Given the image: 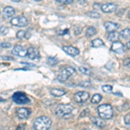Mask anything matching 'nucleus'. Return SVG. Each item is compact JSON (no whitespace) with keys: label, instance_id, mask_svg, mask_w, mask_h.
Instances as JSON below:
<instances>
[{"label":"nucleus","instance_id":"obj_35","mask_svg":"<svg viewBox=\"0 0 130 130\" xmlns=\"http://www.w3.org/2000/svg\"><path fill=\"white\" fill-rule=\"evenodd\" d=\"M124 65L126 67H129V58H127V59L124 60Z\"/></svg>","mask_w":130,"mask_h":130},{"label":"nucleus","instance_id":"obj_34","mask_svg":"<svg viewBox=\"0 0 130 130\" xmlns=\"http://www.w3.org/2000/svg\"><path fill=\"white\" fill-rule=\"evenodd\" d=\"M16 130H25V124H23V125H19L18 127H17Z\"/></svg>","mask_w":130,"mask_h":130},{"label":"nucleus","instance_id":"obj_37","mask_svg":"<svg viewBox=\"0 0 130 130\" xmlns=\"http://www.w3.org/2000/svg\"><path fill=\"white\" fill-rule=\"evenodd\" d=\"M129 41L128 42H127V49H129Z\"/></svg>","mask_w":130,"mask_h":130},{"label":"nucleus","instance_id":"obj_22","mask_svg":"<svg viewBox=\"0 0 130 130\" xmlns=\"http://www.w3.org/2000/svg\"><path fill=\"white\" fill-rule=\"evenodd\" d=\"M120 36H121V37H122V38H124V39L128 38L129 36H130V30H129V29L127 28V29H124L123 30H121V33H120Z\"/></svg>","mask_w":130,"mask_h":130},{"label":"nucleus","instance_id":"obj_1","mask_svg":"<svg viewBox=\"0 0 130 130\" xmlns=\"http://www.w3.org/2000/svg\"><path fill=\"white\" fill-rule=\"evenodd\" d=\"M52 125V121L48 116L37 117L33 123L34 130H49Z\"/></svg>","mask_w":130,"mask_h":130},{"label":"nucleus","instance_id":"obj_11","mask_svg":"<svg viewBox=\"0 0 130 130\" xmlns=\"http://www.w3.org/2000/svg\"><path fill=\"white\" fill-rule=\"evenodd\" d=\"M11 53L13 54L14 56H20V57H24V56H27V50H25L24 47H22V46L16 45V46H14Z\"/></svg>","mask_w":130,"mask_h":130},{"label":"nucleus","instance_id":"obj_20","mask_svg":"<svg viewBox=\"0 0 130 130\" xmlns=\"http://www.w3.org/2000/svg\"><path fill=\"white\" fill-rule=\"evenodd\" d=\"M96 34V29L95 27L90 26L86 30V37H92Z\"/></svg>","mask_w":130,"mask_h":130},{"label":"nucleus","instance_id":"obj_4","mask_svg":"<svg viewBox=\"0 0 130 130\" xmlns=\"http://www.w3.org/2000/svg\"><path fill=\"white\" fill-rule=\"evenodd\" d=\"M75 73V70L73 67H67V68H65L60 71V73L58 74L57 79L60 82H62V83H64L70 76H72Z\"/></svg>","mask_w":130,"mask_h":130},{"label":"nucleus","instance_id":"obj_25","mask_svg":"<svg viewBox=\"0 0 130 130\" xmlns=\"http://www.w3.org/2000/svg\"><path fill=\"white\" fill-rule=\"evenodd\" d=\"M79 71H80L81 73H83V75H92L91 70H89V69H87V68H84V67H79Z\"/></svg>","mask_w":130,"mask_h":130},{"label":"nucleus","instance_id":"obj_3","mask_svg":"<svg viewBox=\"0 0 130 130\" xmlns=\"http://www.w3.org/2000/svg\"><path fill=\"white\" fill-rule=\"evenodd\" d=\"M73 110L74 108L70 104H60L56 108V115L60 117H65L70 115Z\"/></svg>","mask_w":130,"mask_h":130},{"label":"nucleus","instance_id":"obj_10","mask_svg":"<svg viewBox=\"0 0 130 130\" xmlns=\"http://www.w3.org/2000/svg\"><path fill=\"white\" fill-rule=\"evenodd\" d=\"M31 114L30 109L27 108H20L17 110V115L18 117L21 120H24V119H27L28 117H30V115Z\"/></svg>","mask_w":130,"mask_h":130},{"label":"nucleus","instance_id":"obj_15","mask_svg":"<svg viewBox=\"0 0 130 130\" xmlns=\"http://www.w3.org/2000/svg\"><path fill=\"white\" fill-rule=\"evenodd\" d=\"M104 27H105L107 31L112 32V31H115L116 30H118L120 28V25L114 22H106L104 23Z\"/></svg>","mask_w":130,"mask_h":130},{"label":"nucleus","instance_id":"obj_38","mask_svg":"<svg viewBox=\"0 0 130 130\" xmlns=\"http://www.w3.org/2000/svg\"><path fill=\"white\" fill-rule=\"evenodd\" d=\"M35 1H42V0H35Z\"/></svg>","mask_w":130,"mask_h":130},{"label":"nucleus","instance_id":"obj_28","mask_svg":"<svg viewBox=\"0 0 130 130\" xmlns=\"http://www.w3.org/2000/svg\"><path fill=\"white\" fill-rule=\"evenodd\" d=\"M0 32H1L2 35L8 34V33H9V28H7V27H5V26L0 27Z\"/></svg>","mask_w":130,"mask_h":130},{"label":"nucleus","instance_id":"obj_6","mask_svg":"<svg viewBox=\"0 0 130 130\" xmlns=\"http://www.w3.org/2000/svg\"><path fill=\"white\" fill-rule=\"evenodd\" d=\"M10 24L17 27H25L28 25V20L24 16H18L10 20Z\"/></svg>","mask_w":130,"mask_h":130},{"label":"nucleus","instance_id":"obj_5","mask_svg":"<svg viewBox=\"0 0 130 130\" xmlns=\"http://www.w3.org/2000/svg\"><path fill=\"white\" fill-rule=\"evenodd\" d=\"M12 99L17 104H27L30 102V98L23 92H16L12 95Z\"/></svg>","mask_w":130,"mask_h":130},{"label":"nucleus","instance_id":"obj_24","mask_svg":"<svg viewBox=\"0 0 130 130\" xmlns=\"http://www.w3.org/2000/svg\"><path fill=\"white\" fill-rule=\"evenodd\" d=\"M86 15L88 17H89V18H101V15L96 11H89L86 13Z\"/></svg>","mask_w":130,"mask_h":130},{"label":"nucleus","instance_id":"obj_30","mask_svg":"<svg viewBox=\"0 0 130 130\" xmlns=\"http://www.w3.org/2000/svg\"><path fill=\"white\" fill-rule=\"evenodd\" d=\"M124 122L127 126H129L130 124V115L127 114V115H125L124 117Z\"/></svg>","mask_w":130,"mask_h":130},{"label":"nucleus","instance_id":"obj_27","mask_svg":"<svg viewBox=\"0 0 130 130\" xmlns=\"http://www.w3.org/2000/svg\"><path fill=\"white\" fill-rule=\"evenodd\" d=\"M25 33H26L25 30H19L18 33H17V37H18V39L24 38V37H25Z\"/></svg>","mask_w":130,"mask_h":130},{"label":"nucleus","instance_id":"obj_8","mask_svg":"<svg viewBox=\"0 0 130 130\" xmlns=\"http://www.w3.org/2000/svg\"><path fill=\"white\" fill-rule=\"evenodd\" d=\"M111 50L116 54H122L125 52V46L120 41L114 42L111 46Z\"/></svg>","mask_w":130,"mask_h":130},{"label":"nucleus","instance_id":"obj_31","mask_svg":"<svg viewBox=\"0 0 130 130\" xmlns=\"http://www.w3.org/2000/svg\"><path fill=\"white\" fill-rule=\"evenodd\" d=\"M91 85V83H89V82H83V83H81L79 86L80 87H83V88H88L89 87V86Z\"/></svg>","mask_w":130,"mask_h":130},{"label":"nucleus","instance_id":"obj_29","mask_svg":"<svg viewBox=\"0 0 130 130\" xmlns=\"http://www.w3.org/2000/svg\"><path fill=\"white\" fill-rule=\"evenodd\" d=\"M59 4H64V5H70L73 3V0H56Z\"/></svg>","mask_w":130,"mask_h":130},{"label":"nucleus","instance_id":"obj_16","mask_svg":"<svg viewBox=\"0 0 130 130\" xmlns=\"http://www.w3.org/2000/svg\"><path fill=\"white\" fill-rule=\"evenodd\" d=\"M91 121L95 124L96 127H100V128H104L106 127V122L103 121V119L98 118V117H92Z\"/></svg>","mask_w":130,"mask_h":130},{"label":"nucleus","instance_id":"obj_17","mask_svg":"<svg viewBox=\"0 0 130 130\" xmlns=\"http://www.w3.org/2000/svg\"><path fill=\"white\" fill-rule=\"evenodd\" d=\"M119 38H120V33L116 32V31H112V32H109V34L108 36V39L110 42H116L119 41Z\"/></svg>","mask_w":130,"mask_h":130},{"label":"nucleus","instance_id":"obj_2","mask_svg":"<svg viewBox=\"0 0 130 130\" xmlns=\"http://www.w3.org/2000/svg\"><path fill=\"white\" fill-rule=\"evenodd\" d=\"M99 116L103 120H109L114 115V110L110 104H102L97 108Z\"/></svg>","mask_w":130,"mask_h":130},{"label":"nucleus","instance_id":"obj_33","mask_svg":"<svg viewBox=\"0 0 130 130\" xmlns=\"http://www.w3.org/2000/svg\"><path fill=\"white\" fill-rule=\"evenodd\" d=\"M101 5L99 3H95L94 4V5H93V8H94V10H101Z\"/></svg>","mask_w":130,"mask_h":130},{"label":"nucleus","instance_id":"obj_7","mask_svg":"<svg viewBox=\"0 0 130 130\" xmlns=\"http://www.w3.org/2000/svg\"><path fill=\"white\" fill-rule=\"evenodd\" d=\"M89 98V94L86 91H78L75 94L74 100L77 103H84L87 102V100Z\"/></svg>","mask_w":130,"mask_h":130},{"label":"nucleus","instance_id":"obj_32","mask_svg":"<svg viewBox=\"0 0 130 130\" xmlns=\"http://www.w3.org/2000/svg\"><path fill=\"white\" fill-rule=\"evenodd\" d=\"M0 46H1L2 48H6V49H8V48L11 47V44H10V43H0Z\"/></svg>","mask_w":130,"mask_h":130},{"label":"nucleus","instance_id":"obj_12","mask_svg":"<svg viewBox=\"0 0 130 130\" xmlns=\"http://www.w3.org/2000/svg\"><path fill=\"white\" fill-rule=\"evenodd\" d=\"M117 6L114 3H106L103 4L101 6V10L104 12V13H111L116 10Z\"/></svg>","mask_w":130,"mask_h":130},{"label":"nucleus","instance_id":"obj_13","mask_svg":"<svg viewBox=\"0 0 130 130\" xmlns=\"http://www.w3.org/2000/svg\"><path fill=\"white\" fill-rule=\"evenodd\" d=\"M62 50L66 54L70 55L71 56H76L80 54V51L77 48L73 47V46H63L62 47Z\"/></svg>","mask_w":130,"mask_h":130},{"label":"nucleus","instance_id":"obj_21","mask_svg":"<svg viewBox=\"0 0 130 130\" xmlns=\"http://www.w3.org/2000/svg\"><path fill=\"white\" fill-rule=\"evenodd\" d=\"M102 100V96L99 95V94H95V95H93V97H92L91 99V103L93 104H97L99 103Z\"/></svg>","mask_w":130,"mask_h":130},{"label":"nucleus","instance_id":"obj_23","mask_svg":"<svg viewBox=\"0 0 130 130\" xmlns=\"http://www.w3.org/2000/svg\"><path fill=\"white\" fill-rule=\"evenodd\" d=\"M57 62H58V59L56 57H53V56H50L47 60V63L50 65V66H55Z\"/></svg>","mask_w":130,"mask_h":130},{"label":"nucleus","instance_id":"obj_26","mask_svg":"<svg viewBox=\"0 0 130 130\" xmlns=\"http://www.w3.org/2000/svg\"><path fill=\"white\" fill-rule=\"evenodd\" d=\"M102 91H103V92H106V93H110V92L113 90V87H112V86H110V85H104V86H102Z\"/></svg>","mask_w":130,"mask_h":130},{"label":"nucleus","instance_id":"obj_18","mask_svg":"<svg viewBox=\"0 0 130 130\" xmlns=\"http://www.w3.org/2000/svg\"><path fill=\"white\" fill-rule=\"evenodd\" d=\"M50 94L52 95L56 96V97H60V96H62L65 95V91L62 89H50Z\"/></svg>","mask_w":130,"mask_h":130},{"label":"nucleus","instance_id":"obj_9","mask_svg":"<svg viewBox=\"0 0 130 130\" xmlns=\"http://www.w3.org/2000/svg\"><path fill=\"white\" fill-rule=\"evenodd\" d=\"M27 56L30 60H38L40 58V53L35 47H30L27 50Z\"/></svg>","mask_w":130,"mask_h":130},{"label":"nucleus","instance_id":"obj_19","mask_svg":"<svg viewBox=\"0 0 130 130\" xmlns=\"http://www.w3.org/2000/svg\"><path fill=\"white\" fill-rule=\"evenodd\" d=\"M91 46L94 48H100V47H103L104 43L102 39L100 38H96L95 40H93L91 42Z\"/></svg>","mask_w":130,"mask_h":130},{"label":"nucleus","instance_id":"obj_36","mask_svg":"<svg viewBox=\"0 0 130 130\" xmlns=\"http://www.w3.org/2000/svg\"><path fill=\"white\" fill-rule=\"evenodd\" d=\"M11 1L15 2V3H18V2H20V1H21V0H11Z\"/></svg>","mask_w":130,"mask_h":130},{"label":"nucleus","instance_id":"obj_14","mask_svg":"<svg viewBox=\"0 0 130 130\" xmlns=\"http://www.w3.org/2000/svg\"><path fill=\"white\" fill-rule=\"evenodd\" d=\"M3 15L7 19L12 18V17H14V15H15V10L11 6H6L3 10Z\"/></svg>","mask_w":130,"mask_h":130}]
</instances>
